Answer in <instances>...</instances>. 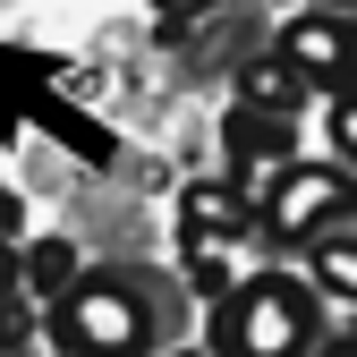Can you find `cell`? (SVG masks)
Here are the masks:
<instances>
[{
  "label": "cell",
  "mask_w": 357,
  "mask_h": 357,
  "mask_svg": "<svg viewBox=\"0 0 357 357\" xmlns=\"http://www.w3.org/2000/svg\"><path fill=\"white\" fill-rule=\"evenodd\" d=\"M17 230H26V204H17L9 188H0V247H17Z\"/></svg>",
  "instance_id": "cell-13"
},
{
  "label": "cell",
  "mask_w": 357,
  "mask_h": 357,
  "mask_svg": "<svg viewBox=\"0 0 357 357\" xmlns=\"http://www.w3.org/2000/svg\"><path fill=\"white\" fill-rule=\"evenodd\" d=\"M204 9H221V0H153V17H162V34H188Z\"/></svg>",
  "instance_id": "cell-12"
},
{
  "label": "cell",
  "mask_w": 357,
  "mask_h": 357,
  "mask_svg": "<svg viewBox=\"0 0 357 357\" xmlns=\"http://www.w3.org/2000/svg\"><path fill=\"white\" fill-rule=\"evenodd\" d=\"M315 9H340V17H357V0H315Z\"/></svg>",
  "instance_id": "cell-15"
},
{
  "label": "cell",
  "mask_w": 357,
  "mask_h": 357,
  "mask_svg": "<svg viewBox=\"0 0 357 357\" xmlns=\"http://www.w3.org/2000/svg\"><path fill=\"white\" fill-rule=\"evenodd\" d=\"M315 289L324 298H357V238L349 230H324L315 238Z\"/></svg>",
  "instance_id": "cell-8"
},
{
  "label": "cell",
  "mask_w": 357,
  "mask_h": 357,
  "mask_svg": "<svg viewBox=\"0 0 357 357\" xmlns=\"http://www.w3.org/2000/svg\"><path fill=\"white\" fill-rule=\"evenodd\" d=\"M324 357H357V340H332V349H324Z\"/></svg>",
  "instance_id": "cell-16"
},
{
  "label": "cell",
  "mask_w": 357,
  "mask_h": 357,
  "mask_svg": "<svg viewBox=\"0 0 357 357\" xmlns=\"http://www.w3.org/2000/svg\"><path fill=\"white\" fill-rule=\"evenodd\" d=\"M315 349V289L289 273H255L213 298V357H306Z\"/></svg>",
  "instance_id": "cell-1"
},
{
  "label": "cell",
  "mask_w": 357,
  "mask_h": 357,
  "mask_svg": "<svg viewBox=\"0 0 357 357\" xmlns=\"http://www.w3.org/2000/svg\"><path fill=\"white\" fill-rule=\"evenodd\" d=\"M357 204V170H340V162H289L273 188H264V230L273 238H324L332 221Z\"/></svg>",
  "instance_id": "cell-3"
},
{
  "label": "cell",
  "mask_w": 357,
  "mask_h": 357,
  "mask_svg": "<svg viewBox=\"0 0 357 357\" xmlns=\"http://www.w3.org/2000/svg\"><path fill=\"white\" fill-rule=\"evenodd\" d=\"M221 145H230V162H238V178L230 188L255 204L273 178L298 162V119H281V111H255V102H238L230 119H221Z\"/></svg>",
  "instance_id": "cell-5"
},
{
  "label": "cell",
  "mask_w": 357,
  "mask_h": 357,
  "mask_svg": "<svg viewBox=\"0 0 357 357\" xmlns=\"http://www.w3.org/2000/svg\"><path fill=\"white\" fill-rule=\"evenodd\" d=\"M68 281H77V247H68V238H34V247H26V289H34V298H60Z\"/></svg>",
  "instance_id": "cell-9"
},
{
  "label": "cell",
  "mask_w": 357,
  "mask_h": 357,
  "mask_svg": "<svg viewBox=\"0 0 357 357\" xmlns=\"http://www.w3.org/2000/svg\"><path fill=\"white\" fill-rule=\"evenodd\" d=\"M188 281L204 298H230V247H188Z\"/></svg>",
  "instance_id": "cell-10"
},
{
  "label": "cell",
  "mask_w": 357,
  "mask_h": 357,
  "mask_svg": "<svg viewBox=\"0 0 357 357\" xmlns=\"http://www.w3.org/2000/svg\"><path fill=\"white\" fill-rule=\"evenodd\" d=\"M17 298V247H0V306Z\"/></svg>",
  "instance_id": "cell-14"
},
{
  "label": "cell",
  "mask_w": 357,
  "mask_h": 357,
  "mask_svg": "<svg viewBox=\"0 0 357 357\" xmlns=\"http://www.w3.org/2000/svg\"><path fill=\"white\" fill-rule=\"evenodd\" d=\"M238 102L298 119V102H306V77H298V68H289L281 52H264V60H247V77H238Z\"/></svg>",
  "instance_id": "cell-7"
},
{
  "label": "cell",
  "mask_w": 357,
  "mask_h": 357,
  "mask_svg": "<svg viewBox=\"0 0 357 357\" xmlns=\"http://www.w3.org/2000/svg\"><path fill=\"white\" fill-rule=\"evenodd\" d=\"M255 230V204L230 188V178H196L188 196H178V238L188 247H230Z\"/></svg>",
  "instance_id": "cell-6"
},
{
  "label": "cell",
  "mask_w": 357,
  "mask_h": 357,
  "mask_svg": "<svg viewBox=\"0 0 357 357\" xmlns=\"http://www.w3.org/2000/svg\"><path fill=\"white\" fill-rule=\"evenodd\" d=\"M52 332L68 357H145V289L137 281H68L52 298Z\"/></svg>",
  "instance_id": "cell-2"
},
{
  "label": "cell",
  "mask_w": 357,
  "mask_h": 357,
  "mask_svg": "<svg viewBox=\"0 0 357 357\" xmlns=\"http://www.w3.org/2000/svg\"><path fill=\"white\" fill-rule=\"evenodd\" d=\"M170 357H196V349H170Z\"/></svg>",
  "instance_id": "cell-17"
},
{
  "label": "cell",
  "mask_w": 357,
  "mask_h": 357,
  "mask_svg": "<svg viewBox=\"0 0 357 357\" xmlns=\"http://www.w3.org/2000/svg\"><path fill=\"white\" fill-rule=\"evenodd\" d=\"M281 60L306 85H332V94H357V17L340 9H298L281 26Z\"/></svg>",
  "instance_id": "cell-4"
},
{
  "label": "cell",
  "mask_w": 357,
  "mask_h": 357,
  "mask_svg": "<svg viewBox=\"0 0 357 357\" xmlns=\"http://www.w3.org/2000/svg\"><path fill=\"white\" fill-rule=\"evenodd\" d=\"M332 153H340V170H357V94L332 102Z\"/></svg>",
  "instance_id": "cell-11"
}]
</instances>
